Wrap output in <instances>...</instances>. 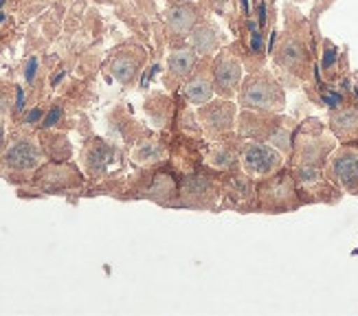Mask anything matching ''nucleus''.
Instances as JSON below:
<instances>
[{
    "mask_svg": "<svg viewBox=\"0 0 358 316\" xmlns=\"http://www.w3.org/2000/svg\"><path fill=\"white\" fill-rule=\"evenodd\" d=\"M198 117L209 138H222L233 130V123H236V103H231L229 99L209 101L200 108Z\"/></svg>",
    "mask_w": 358,
    "mask_h": 316,
    "instance_id": "obj_8",
    "label": "nucleus"
},
{
    "mask_svg": "<svg viewBox=\"0 0 358 316\" xmlns=\"http://www.w3.org/2000/svg\"><path fill=\"white\" fill-rule=\"evenodd\" d=\"M211 77H213V88L222 99L236 97L240 92V82H242L240 59L229 51L217 53V57L211 64Z\"/></svg>",
    "mask_w": 358,
    "mask_h": 316,
    "instance_id": "obj_7",
    "label": "nucleus"
},
{
    "mask_svg": "<svg viewBox=\"0 0 358 316\" xmlns=\"http://www.w3.org/2000/svg\"><path fill=\"white\" fill-rule=\"evenodd\" d=\"M325 178L345 194H358V148L341 145L325 163Z\"/></svg>",
    "mask_w": 358,
    "mask_h": 316,
    "instance_id": "obj_4",
    "label": "nucleus"
},
{
    "mask_svg": "<svg viewBox=\"0 0 358 316\" xmlns=\"http://www.w3.org/2000/svg\"><path fill=\"white\" fill-rule=\"evenodd\" d=\"M196 69V51L194 46H182V49H176L169 53L167 59V82H180V79L189 77Z\"/></svg>",
    "mask_w": 358,
    "mask_h": 316,
    "instance_id": "obj_15",
    "label": "nucleus"
},
{
    "mask_svg": "<svg viewBox=\"0 0 358 316\" xmlns=\"http://www.w3.org/2000/svg\"><path fill=\"white\" fill-rule=\"evenodd\" d=\"M336 62H338V51L336 46L325 40L323 42V53H321V71L325 73V77H332L334 71H336Z\"/></svg>",
    "mask_w": 358,
    "mask_h": 316,
    "instance_id": "obj_22",
    "label": "nucleus"
},
{
    "mask_svg": "<svg viewBox=\"0 0 358 316\" xmlns=\"http://www.w3.org/2000/svg\"><path fill=\"white\" fill-rule=\"evenodd\" d=\"M240 158V148L233 150L229 143H222V145H215L211 152H209V163L217 169H231L233 165L238 163Z\"/></svg>",
    "mask_w": 358,
    "mask_h": 316,
    "instance_id": "obj_18",
    "label": "nucleus"
},
{
    "mask_svg": "<svg viewBox=\"0 0 358 316\" xmlns=\"http://www.w3.org/2000/svg\"><path fill=\"white\" fill-rule=\"evenodd\" d=\"M36 64H38L36 57H31V59H29V66H27V79H29V82H31V79H34V75H36Z\"/></svg>",
    "mask_w": 358,
    "mask_h": 316,
    "instance_id": "obj_24",
    "label": "nucleus"
},
{
    "mask_svg": "<svg viewBox=\"0 0 358 316\" xmlns=\"http://www.w3.org/2000/svg\"><path fill=\"white\" fill-rule=\"evenodd\" d=\"M176 194H178L176 180L169 176V173H159V176L152 180L150 189H148V196L154 198L157 202H169Z\"/></svg>",
    "mask_w": 358,
    "mask_h": 316,
    "instance_id": "obj_17",
    "label": "nucleus"
},
{
    "mask_svg": "<svg viewBox=\"0 0 358 316\" xmlns=\"http://www.w3.org/2000/svg\"><path fill=\"white\" fill-rule=\"evenodd\" d=\"M145 110H148L150 119L154 121V125H157V128H163V125L169 121V115H172V101H167L165 97H154V106H152V101H148Z\"/></svg>",
    "mask_w": 358,
    "mask_h": 316,
    "instance_id": "obj_21",
    "label": "nucleus"
},
{
    "mask_svg": "<svg viewBox=\"0 0 358 316\" xmlns=\"http://www.w3.org/2000/svg\"><path fill=\"white\" fill-rule=\"evenodd\" d=\"M143 64V51L132 49V51H119L115 59L110 62V71L117 82L121 84H132L134 77L138 75V69Z\"/></svg>",
    "mask_w": 358,
    "mask_h": 316,
    "instance_id": "obj_12",
    "label": "nucleus"
},
{
    "mask_svg": "<svg viewBox=\"0 0 358 316\" xmlns=\"http://www.w3.org/2000/svg\"><path fill=\"white\" fill-rule=\"evenodd\" d=\"M238 132L244 138H255V141H266V143L282 150L284 154L290 152V130L288 121H279L271 117L268 113H242L238 121Z\"/></svg>",
    "mask_w": 358,
    "mask_h": 316,
    "instance_id": "obj_2",
    "label": "nucleus"
},
{
    "mask_svg": "<svg viewBox=\"0 0 358 316\" xmlns=\"http://www.w3.org/2000/svg\"><path fill=\"white\" fill-rule=\"evenodd\" d=\"M259 207L266 211H288L297 204V192H294V178L290 173H273L264 178L257 187Z\"/></svg>",
    "mask_w": 358,
    "mask_h": 316,
    "instance_id": "obj_5",
    "label": "nucleus"
},
{
    "mask_svg": "<svg viewBox=\"0 0 358 316\" xmlns=\"http://www.w3.org/2000/svg\"><path fill=\"white\" fill-rule=\"evenodd\" d=\"M192 46H194V51H198L202 55L213 53L217 46H220V34H217L215 24H211V22L198 24L192 31Z\"/></svg>",
    "mask_w": 358,
    "mask_h": 316,
    "instance_id": "obj_16",
    "label": "nucleus"
},
{
    "mask_svg": "<svg viewBox=\"0 0 358 316\" xmlns=\"http://www.w3.org/2000/svg\"><path fill=\"white\" fill-rule=\"evenodd\" d=\"M9 106H11V94L3 84H0V117L9 113Z\"/></svg>",
    "mask_w": 358,
    "mask_h": 316,
    "instance_id": "obj_23",
    "label": "nucleus"
},
{
    "mask_svg": "<svg viewBox=\"0 0 358 316\" xmlns=\"http://www.w3.org/2000/svg\"><path fill=\"white\" fill-rule=\"evenodd\" d=\"M174 3H192V0H174Z\"/></svg>",
    "mask_w": 358,
    "mask_h": 316,
    "instance_id": "obj_26",
    "label": "nucleus"
},
{
    "mask_svg": "<svg viewBox=\"0 0 358 316\" xmlns=\"http://www.w3.org/2000/svg\"><path fill=\"white\" fill-rule=\"evenodd\" d=\"M182 92H185V99L192 101L194 106H205L213 99V92H215L213 77L205 69L194 71V75L187 79Z\"/></svg>",
    "mask_w": 358,
    "mask_h": 316,
    "instance_id": "obj_13",
    "label": "nucleus"
},
{
    "mask_svg": "<svg viewBox=\"0 0 358 316\" xmlns=\"http://www.w3.org/2000/svg\"><path fill=\"white\" fill-rule=\"evenodd\" d=\"M0 163L15 173L34 171L42 163V152L31 138H15L0 154Z\"/></svg>",
    "mask_w": 358,
    "mask_h": 316,
    "instance_id": "obj_9",
    "label": "nucleus"
},
{
    "mask_svg": "<svg viewBox=\"0 0 358 316\" xmlns=\"http://www.w3.org/2000/svg\"><path fill=\"white\" fill-rule=\"evenodd\" d=\"M240 161L246 176L255 180H264L273 173L282 171L284 167V152L266 141L246 138L240 143Z\"/></svg>",
    "mask_w": 358,
    "mask_h": 316,
    "instance_id": "obj_3",
    "label": "nucleus"
},
{
    "mask_svg": "<svg viewBox=\"0 0 358 316\" xmlns=\"http://www.w3.org/2000/svg\"><path fill=\"white\" fill-rule=\"evenodd\" d=\"M167 34L172 38H185L192 34L196 22H198V7L187 3V5H176L167 11Z\"/></svg>",
    "mask_w": 358,
    "mask_h": 316,
    "instance_id": "obj_11",
    "label": "nucleus"
},
{
    "mask_svg": "<svg viewBox=\"0 0 358 316\" xmlns=\"http://www.w3.org/2000/svg\"><path fill=\"white\" fill-rule=\"evenodd\" d=\"M330 130L341 141L356 138L358 136V108L356 106L334 108L330 115Z\"/></svg>",
    "mask_w": 358,
    "mask_h": 316,
    "instance_id": "obj_14",
    "label": "nucleus"
},
{
    "mask_svg": "<svg viewBox=\"0 0 358 316\" xmlns=\"http://www.w3.org/2000/svg\"><path fill=\"white\" fill-rule=\"evenodd\" d=\"M240 106L244 110H255V113L277 115L286 106L284 88L268 71H255L244 79V84L238 92Z\"/></svg>",
    "mask_w": 358,
    "mask_h": 316,
    "instance_id": "obj_1",
    "label": "nucleus"
},
{
    "mask_svg": "<svg viewBox=\"0 0 358 316\" xmlns=\"http://www.w3.org/2000/svg\"><path fill=\"white\" fill-rule=\"evenodd\" d=\"M3 141H5V128H3V123H0V148H3Z\"/></svg>",
    "mask_w": 358,
    "mask_h": 316,
    "instance_id": "obj_25",
    "label": "nucleus"
},
{
    "mask_svg": "<svg viewBox=\"0 0 358 316\" xmlns=\"http://www.w3.org/2000/svg\"><path fill=\"white\" fill-rule=\"evenodd\" d=\"M0 7H3V0H0Z\"/></svg>",
    "mask_w": 358,
    "mask_h": 316,
    "instance_id": "obj_27",
    "label": "nucleus"
},
{
    "mask_svg": "<svg viewBox=\"0 0 358 316\" xmlns=\"http://www.w3.org/2000/svg\"><path fill=\"white\" fill-rule=\"evenodd\" d=\"M163 148L159 141H143V143H138V148L134 150V161L138 165H152V163H159L161 158H163Z\"/></svg>",
    "mask_w": 358,
    "mask_h": 316,
    "instance_id": "obj_19",
    "label": "nucleus"
},
{
    "mask_svg": "<svg viewBox=\"0 0 358 316\" xmlns=\"http://www.w3.org/2000/svg\"><path fill=\"white\" fill-rule=\"evenodd\" d=\"M334 150V141L325 138V136H306L297 141V165L303 167H317L321 169Z\"/></svg>",
    "mask_w": 358,
    "mask_h": 316,
    "instance_id": "obj_10",
    "label": "nucleus"
},
{
    "mask_svg": "<svg viewBox=\"0 0 358 316\" xmlns=\"http://www.w3.org/2000/svg\"><path fill=\"white\" fill-rule=\"evenodd\" d=\"M86 167L90 171H101L103 165L108 163V158H110V150L103 143V141H95V143H90L86 148Z\"/></svg>",
    "mask_w": 358,
    "mask_h": 316,
    "instance_id": "obj_20",
    "label": "nucleus"
},
{
    "mask_svg": "<svg viewBox=\"0 0 358 316\" xmlns=\"http://www.w3.org/2000/svg\"><path fill=\"white\" fill-rule=\"evenodd\" d=\"M275 62L286 73H292L297 77H308L310 75V53L303 38L299 34H290L286 31L284 38L279 40V46L275 51Z\"/></svg>",
    "mask_w": 358,
    "mask_h": 316,
    "instance_id": "obj_6",
    "label": "nucleus"
}]
</instances>
